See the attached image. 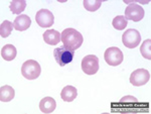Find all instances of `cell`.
<instances>
[{
  "mask_svg": "<svg viewBox=\"0 0 151 114\" xmlns=\"http://www.w3.org/2000/svg\"><path fill=\"white\" fill-rule=\"evenodd\" d=\"M35 21L40 27H50L55 22V17L48 9H40L35 14Z\"/></svg>",
  "mask_w": 151,
  "mask_h": 114,
  "instance_id": "obj_9",
  "label": "cell"
},
{
  "mask_svg": "<svg viewBox=\"0 0 151 114\" xmlns=\"http://www.w3.org/2000/svg\"><path fill=\"white\" fill-rule=\"evenodd\" d=\"M60 40L64 43V47L68 50L76 51L82 45L84 38L82 33L75 28H65L60 33Z\"/></svg>",
  "mask_w": 151,
  "mask_h": 114,
  "instance_id": "obj_1",
  "label": "cell"
},
{
  "mask_svg": "<svg viewBox=\"0 0 151 114\" xmlns=\"http://www.w3.org/2000/svg\"><path fill=\"white\" fill-rule=\"evenodd\" d=\"M55 107H57V102L52 97H45L43 99H41L40 102V111L45 114L53 112Z\"/></svg>",
  "mask_w": 151,
  "mask_h": 114,
  "instance_id": "obj_11",
  "label": "cell"
},
{
  "mask_svg": "<svg viewBox=\"0 0 151 114\" xmlns=\"http://www.w3.org/2000/svg\"><path fill=\"white\" fill-rule=\"evenodd\" d=\"M21 74L27 80H35L41 74V68L36 61L28 60L21 66Z\"/></svg>",
  "mask_w": 151,
  "mask_h": 114,
  "instance_id": "obj_2",
  "label": "cell"
},
{
  "mask_svg": "<svg viewBox=\"0 0 151 114\" xmlns=\"http://www.w3.org/2000/svg\"><path fill=\"white\" fill-rule=\"evenodd\" d=\"M74 56H75V51L68 50L64 45L53 50V57L55 59V62L60 67H64L72 62L73 59H74Z\"/></svg>",
  "mask_w": 151,
  "mask_h": 114,
  "instance_id": "obj_3",
  "label": "cell"
},
{
  "mask_svg": "<svg viewBox=\"0 0 151 114\" xmlns=\"http://www.w3.org/2000/svg\"><path fill=\"white\" fill-rule=\"evenodd\" d=\"M82 70L87 75H95L99 71V59L95 55H88L82 61Z\"/></svg>",
  "mask_w": 151,
  "mask_h": 114,
  "instance_id": "obj_6",
  "label": "cell"
},
{
  "mask_svg": "<svg viewBox=\"0 0 151 114\" xmlns=\"http://www.w3.org/2000/svg\"><path fill=\"white\" fill-rule=\"evenodd\" d=\"M150 80V72L146 69H137L130 76V83L136 87L143 86Z\"/></svg>",
  "mask_w": 151,
  "mask_h": 114,
  "instance_id": "obj_8",
  "label": "cell"
},
{
  "mask_svg": "<svg viewBox=\"0 0 151 114\" xmlns=\"http://www.w3.org/2000/svg\"><path fill=\"white\" fill-rule=\"evenodd\" d=\"M13 28V22L9 20H4L0 25V35H1V38H7L11 33Z\"/></svg>",
  "mask_w": 151,
  "mask_h": 114,
  "instance_id": "obj_18",
  "label": "cell"
},
{
  "mask_svg": "<svg viewBox=\"0 0 151 114\" xmlns=\"http://www.w3.org/2000/svg\"><path fill=\"white\" fill-rule=\"evenodd\" d=\"M104 58L106 63L109 65V66L112 67H116L119 66L120 64H122L123 60H124V56L122 51L119 48L116 47H112V48H108L106 50L104 54Z\"/></svg>",
  "mask_w": 151,
  "mask_h": 114,
  "instance_id": "obj_4",
  "label": "cell"
},
{
  "mask_svg": "<svg viewBox=\"0 0 151 114\" xmlns=\"http://www.w3.org/2000/svg\"><path fill=\"white\" fill-rule=\"evenodd\" d=\"M15 96V91L9 85H4L0 88V101L1 102H9Z\"/></svg>",
  "mask_w": 151,
  "mask_h": 114,
  "instance_id": "obj_14",
  "label": "cell"
},
{
  "mask_svg": "<svg viewBox=\"0 0 151 114\" xmlns=\"http://www.w3.org/2000/svg\"><path fill=\"white\" fill-rule=\"evenodd\" d=\"M43 40L50 45H55L60 40V33L55 30H47L43 33Z\"/></svg>",
  "mask_w": 151,
  "mask_h": 114,
  "instance_id": "obj_12",
  "label": "cell"
},
{
  "mask_svg": "<svg viewBox=\"0 0 151 114\" xmlns=\"http://www.w3.org/2000/svg\"><path fill=\"white\" fill-rule=\"evenodd\" d=\"M16 55H17V51L16 48L13 45H5L1 48V57L5 61H12L15 59Z\"/></svg>",
  "mask_w": 151,
  "mask_h": 114,
  "instance_id": "obj_15",
  "label": "cell"
},
{
  "mask_svg": "<svg viewBox=\"0 0 151 114\" xmlns=\"http://www.w3.org/2000/svg\"><path fill=\"white\" fill-rule=\"evenodd\" d=\"M30 24H31V19L28 15H26V14H20L17 17H15V19H14V21H13L14 28L19 31L26 30L27 28H29Z\"/></svg>",
  "mask_w": 151,
  "mask_h": 114,
  "instance_id": "obj_10",
  "label": "cell"
},
{
  "mask_svg": "<svg viewBox=\"0 0 151 114\" xmlns=\"http://www.w3.org/2000/svg\"><path fill=\"white\" fill-rule=\"evenodd\" d=\"M78 96V91L74 86H65L62 90L60 97L65 102H72L74 101Z\"/></svg>",
  "mask_w": 151,
  "mask_h": 114,
  "instance_id": "obj_13",
  "label": "cell"
},
{
  "mask_svg": "<svg viewBox=\"0 0 151 114\" xmlns=\"http://www.w3.org/2000/svg\"><path fill=\"white\" fill-rule=\"evenodd\" d=\"M144 9L137 3H130L125 9V18L138 22L144 17Z\"/></svg>",
  "mask_w": 151,
  "mask_h": 114,
  "instance_id": "obj_7",
  "label": "cell"
},
{
  "mask_svg": "<svg viewBox=\"0 0 151 114\" xmlns=\"http://www.w3.org/2000/svg\"><path fill=\"white\" fill-rule=\"evenodd\" d=\"M26 7V1L25 0H14L11 1L9 8H10L11 12L13 14H19L22 12Z\"/></svg>",
  "mask_w": 151,
  "mask_h": 114,
  "instance_id": "obj_16",
  "label": "cell"
},
{
  "mask_svg": "<svg viewBox=\"0 0 151 114\" xmlns=\"http://www.w3.org/2000/svg\"><path fill=\"white\" fill-rule=\"evenodd\" d=\"M141 40L140 32L137 30L130 28L127 30L122 35V43L126 48H134L138 47Z\"/></svg>",
  "mask_w": 151,
  "mask_h": 114,
  "instance_id": "obj_5",
  "label": "cell"
},
{
  "mask_svg": "<svg viewBox=\"0 0 151 114\" xmlns=\"http://www.w3.org/2000/svg\"><path fill=\"white\" fill-rule=\"evenodd\" d=\"M140 53L143 56V58L147 59L148 61L151 60V40L148 38L143 42L140 47Z\"/></svg>",
  "mask_w": 151,
  "mask_h": 114,
  "instance_id": "obj_19",
  "label": "cell"
},
{
  "mask_svg": "<svg viewBox=\"0 0 151 114\" xmlns=\"http://www.w3.org/2000/svg\"><path fill=\"white\" fill-rule=\"evenodd\" d=\"M127 24H128V20L125 18L124 15L116 16V17H114L113 21H112V25L117 30H123L127 26Z\"/></svg>",
  "mask_w": 151,
  "mask_h": 114,
  "instance_id": "obj_17",
  "label": "cell"
},
{
  "mask_svg": "<svg viewBox=\"0 0 151 114\" xmlns=\"http://www.w3.org/2000/svg\"><path fill=\"white\" fill-rule=\"evenodd\" d=\"M83 4H84V7L88 11L94 12L100 8V6H101V4H102V1H100V0H95V1L85 0V1L83 2Z\"/></svg>",
  "mask_w": 151,
  "mask_h": 114,
  "instance_id": "obj_20",
  "label": "cell"
}]
</instances>
